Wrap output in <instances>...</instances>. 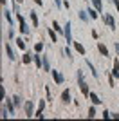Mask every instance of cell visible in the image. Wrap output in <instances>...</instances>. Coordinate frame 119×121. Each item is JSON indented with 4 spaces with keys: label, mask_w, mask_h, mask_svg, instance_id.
Listing matches in <instances>:
<instances>
[{
    "label": "cell",
    "mask_w": 119,
    "mask_h": 121,
    "mask_svg": "<svg viewBox=\"0 0 119 121\" xmlns=\"http://www.w3.org/2000/svg\"><path fill=\"white\" fill-rule=\"evenodd\" d=\"M79 20H81V22H89L90 15H87V11H79Z\"/></svg>",
    "instance_id": "cell-13"
},
{
    "label": "cell",
    "mask_w": 119,
    "mask_h": 121,
    "mask_svg": "<svg viewBox=\"0 0 119 121\" xmlns=\"http://www.w3.org/2000/svg\"><path fill=\"white\" fill-rule=\"evenodd\" d=\"M98 51H99V52H101L103 56H108V49H106L103 43H98Z\"/></svg>",
    "instance_id": "cell-15"
},
{
    "label": "cell",
    "mask_w": 119,
    "mask_h": 121,
    "mask_svg": "<svg viewBox=\"0 0 119 121\" xmlns=\"http://www.w3.org/2000/svg\"><path fill=\"white\" fill-rule=\"evenodd\" d=\"M31 20H33V25H34V27H38V16H36L34 11H31Z\"/></svg>",
    "instance_id": "cell-20"
},
{
    "label": "cell",
    "mask_w": 119,
    "mask_h": 121,
    "mask_svg": "<svg viewBox=\"0 0 119 121\" xmlns=\"http://www.w3.org/2000/svg\"><path fill=\"white\" fill-rule=\"evenodd\" d=\"M92 5L98 9V13H101V11H103V4H101V0H92Z\"/></svg>",
    "instance_id": "cell-14"
},
{
    "label": "cell",
    "mask_w": 119,
    "mask_h": 121,
    "mask_svg": "<svg viewBox=\"0 0 119 121\" xmlns=\"http://www.w3.org/2000/svg\"><path fill=\"white\" fill-rule=\"evenodd\" d=\"M87 65L90 67V71H92V74H94V78H98L99 74H98V71H96V67L92 65V61H90V60H87Z\"/></svg>",
    "instance_id": "cell-18"
},
{
    "label": "cell",
    "mask_w": 119,
    "mask_h": 121,
    "mask_svg": "<svg viewBox=\"0 0 119 121\" xmlns=\"http://www.w3.org/2000/svg\"><path fill=\"white\" fill-rule=\"evenodd\" d=\"M16 45H18L20 49H25V42H24V38H16Z\"/></svg>",
    "instance_id": "cell-22"
},
{
    "label": "cell",
    "mask_w": 119,
    "mask_h": 121,
    "mask_svg": "<svg viewBox=\"0 0 119 121\" xmlns=\"http://www.w3.org/2000/svg\"><path fill=\"white\" fill-rule=\"evenodd\" d=\"M52 27H54V31H56V33H65V29H61V27H60V24H58V22H52Z\"/></svg>",
    "instance_id": "cell-21"
},
{
    "label": "cell",
    "mask_w": 119,
    "mask_h": 121,
    "mask_svg": "<svg viewBox=\"0 0 119 121\" xmlns=\"http://www.w3.org/2000/svg\"><path fill=\"white\" fill-rule=\"evenodd\" d=\"M5 52H7V58H9L11 61L16 60V56H15V52H13V49L9 47V43H5Z\"/></svg>",
    "instance_id": "cell-8"
},
{
    "label": "cell",
    "mask_w": 119,
    "mask_h": 121,
    "mask_svg": "<svg viewBox=\"0 0 119 121\" xmlns=\"http://www.w3.org/2000/svg\"><path fill=\"white\" fill-rule=\"evenodd\" d=\"M61 101H63V103H70V91L69 89L61 92Z\"/></svg>",
    "instance_id": "cell-9"
},
{
    "label": "cell",
    "mask_w": 119,
    "mask_h": 121,
    "mask_svg": "<svg viewBox=\"0 0 119 121\" xmlns=\"http://www.w3.org/2000/svg\"><path fill=\"white\" fill-rule=\"evenodd\" d=\"M43 107H45V99H40V103H38V110L34 112V116H36V117H43V114H42V112H43Z\"/></svg>",
    "instance_id": "cell-6"
},
{
    "label": "cell",
    "mask_w": 119,
    "mask_h": 121,
    "mask_svg": "<svg viewBox=\"0 0 119 121\" xmlns=\"http://www.w3.org/2000/svg\"><path fill=\"white\" fill-rule=\"evenodd\" d=\"M13 36H15V31H13V27H9V33H7V38H9V40H13Z\"/></svg>",
    "instance_id": "cell-26"
},
{
    "label": "cell",
    "mask_w": 119,
    "mask_h": 121,
    "mask_svg": "<svg viewBox=\"0 0 119 121\" xmlns=\"http://www.w3.org/2000/svg\"><path fill=\"white\" fill-rule=\"evenodd\" d=\"M54 4H56V7H61V5H63V4H61V0H54Z\"/></svg>",
    "instance_id": "cell-31"
},
{
    "label": "cell",
    "mask_w": 119,
    "mask_h": 121,
    "mask_svg": "<svg viewBox=\"0 0 119 121\" xmlns=\"http://www.w3.org/2000/svg\"><path fill=\"white\" fill-rule=\"evenodd\" d=\"M90 101H92V103H94V105H101V99H99V96L98 94H94V92H90Z\"/></svg>",
    "instance_id": "cell-10"
},
{
    "label": "cell",
    "mask_w": 119,
    "mask_h": 121,
    "mask_svg": "<svg viewBox=\"0 0 119 121\" xmlns=\"http://www.w3.org/2000/svg\"><path fill=\"white\" fill-rule=\"evenodd\" d=\"M24 108H25V116H27V117L34 116V112H33V108H34V103H33V101H25Z\"/></svg>",
    "instance_id": "cell-4"
},
{
    "label": "cell",
    "mask_w": 119,
    "mask_h": 121,
    "mask_svg": "<svg viewBox=\"0 0 119 121\" xmlns=\"http://www.w3.org/2000/svg\"><path fill=\"white\" fill-rule=\"evenodd\" d=\"M49 36H51V38H52V43H54V42L58 40V38H56V35H54V33H52V29H49Z\"/></svg>",
    "instance_id": "cell-28"
},
{
    "label": "cell",
    "mask_w": 119,
    "mask_h": 121,
    "mask_svg": "<svg viewBox=\"0 0 119 121\" xmlns=\"http://www.w3.org/2000/svg\"><path fill=\"white\" fill-rule=\"evenodd\" d=\"M114 49H115V52H117V56H119V42H117V43L114 45Z\"/></svg>",
    "instance_id": "cell-32"
},
{
    "label": "cell",
    "mask_w": 119,
    "mask_h": 121,
    "mask_svg": "<svg viewBox=\"0 0 119 121\" xmlns=\"http://www.w3.org/2000/svg\"><path fill=\"white\" fill-rule=\"evenodd\" d=\"M16 18H18V22H20V33L27 36L31 31H29V27H27V24H25V18L22 16V13H16Z\"/></svg>",
    "instance_id": "cell-2"
},
{
    "label": "cell",
    "mask_w": 119,
    "mask_h": 121,
    "mask_svg": "<svg viewBox=\"0 0 119 121\" xmlns=\"http://www.w3.org/2000/svg\"><path fill=\"white\" fill-rule=\"evenodd\" d=\"M117 78H119V76H117Z\"/></svg>",
    "instance_id": "cell-35"
},
{
    "label": "cell",
    "mask_w": 119,
    "mask_h": 121,
    "mask_svg": "<svg viewBox=\"0 0 119 121\" xmlns=\"http://www.w3.org/2000/svg\"><path fill=\"white\" fill-rule=\"evenodd\" d=\"M34 4H38V5H42V4H43V2H42V0H34Z\"/></svg>",
    "instance_id": "cell-33"
},
{
    "label": "cell",
    "mask_w": 119,
    "mask_h": 121,
    "mask_svg": "<svg viewBox=\"0 0 119 121\" xmlns=\"http://www.w3.org/2000/svg\"><path fill=\"white\" fill-rule=\"evenodd\" d=\"M52 72V78H54V81H56V85H61V83H63V76L60 74L58 71H51Z\"/></svg>",
    "instance_id": "cell-7"
},
{
    "label": "cell",
    "mask_w": 119,
    "mask_h": 121,
    "mask_svg": "<svg viewBox=\"0 0 119 121\" xmlns=\"http://www.w3.org/2000/svg\"><path fill=\"white\" fill-rule=\"evenodd\" d=\"M70 27H72V25H70V22H67V24H65V40H67V45H69V43H74V40H72V31H70Z\"/></svg>",
    "instance_id": "cell-3"
},
{
    "label": "cell",
    "mask_w": 119,
    "mask_h": 121,
    "mask_svg": "<svg viewBox=\"0 0 119 121\" xmlns=\"http://www.w3.org/2000/svg\"><path fill=\"white\" fill-rule=\"evenodd\" d=\"M96 11H98L96 7H89V9H87V13L90 15V18H98V13H96Z\"/></svg>",
    "instance_id": "cell-17"
},
{
    "label": "cell",
    "mask_w": 119,
    "mask_h": 121,
    "mask_svg": "<svg viewBox=\"0 0 119 121\" xmlns=\"http://www.w3.org/2000/svg\"><path fill=\"white\" fill-rule=\"evenodd\" d=\"M72 45H74V49L78 51V52H79V54H81V56H85V47L81 45V43H78V42H74Z\"/></svg>",
    "instance_id": "cell-12"
},
{
    "label": "cell",
    "mask_w": 119,
    "mask_h": 121,
    "mask_svg": "<svg viewBox=\"0 0 119 121\" xmlns=\"http://www.w3.org/2000/svg\"><path fill=\"white\" fill-rule=\"evenodd\" d=\"M110 2L115 5V9H117V13H119V0H110Z\"/></svg>",
    "instance_id": "cell-29"
},
{
    "label": "cell",
    "mask_w": 119,
    "mask_h": 121,
    "mask_svg": "<svg viewBox=\"0 0 119 121\" xmlns=\"http://www.w3.org/2000/svg\"><path fill=\"white\" fill-rule=\"evenodd\" d=\"M43 69L45 71H51V63H49V56L47 54L43 56Z\"/></svg>",
    "instance_id": "cell-16"
},
{
    "label": "cell",
    "mask_w": 119,
    "mask_h": 121,
    "mask_svg": "<svg viewBox=\"0 0 119 121\" xmlns=\"http://www.w3.org/2000/svg\"><path fill=\"white\" fill-rule=\"evenodd\" d=\"M15 2H16V4H22V2H24V0H15Z\"/></svg>",
    "instance_id": "cell-34"
},
{
    "label": "cell",
    "mask_w": 119,
    "mask_h": 121,
    "mask_svg": "<svg viewBox=\"0 0 119 121\" xmlns=\"http://www.w3.org/2000/svg\"><path fill=\"white\" fill-rule=\"evenodd\" d=\"M40 51H43V43H42V42H38L34 45V52H40Z\"/></svg>",
    "instance_id": "cell-24"
},
{
    "label": "cell",
    "mask_w": 119,
    "mask_h": 121,
    "mask_svg": "<svg viewBox=\"0 0 119 121\" xmlns=\"http://www.w3.org/2000/svg\"><path fill=\"white\" fill-rule=\"evenodd\" d=\"M31 60H34V58H31L29 52H25L24 54V63H31Z\"/></svg>",
    "instance_id": "cell-23"
},
{
    "label": "cell",
    "mask_w": 119,
    "mask_h": 121,
    "mask_svg": "<svg viewBox=\"0 0 119 121\" xmlns=\"http://www.w3.org/2000/svg\"><path fill=\"white\" fill-rule=\"evenodd\" d=\"M4 16L7 18V22H9V27H13V18H11V15H9V9H4Z\"/></svg>",
    "instance_id": "cell-19"
},
{
    "label": "cell",
    "mask_w": 119,
    "mask_h": 121,
    "mask_svg": "<svg viewBox=\"0 0 119 121\" xmlns=\"http://www.w3.org/2000/svg\"><path fill=\"white\" fill-rule=\"evenodd\" d=\"M103 20H105L106 25H110V29H112V31L115 29V20H114V16H112V15H103Z\"/></svg>",
    "instance_id": "cell-5"
},
{
    "label": "cell",
    "mask_w": 119,
    "mask_h": 121,
    "mask_svg": "<svg viewBox=\"0 0 119 121\" xmlns=\"http://www.w3.org/2000/svg\"><path fill=\"white\" fill-rule=\"evenodd\" d=\"M13 103H15V101H13ZM13 103L5 98V107H7V110H9V116H13V114H15V107H13Z\"/></svg>",
    "instance_id": "cell-11"
},
{
    "label": "cell",
    "mask_w": 119,
    "mask_h": 121,
    "mask_svg": "<svg viewBox=\"0 0 119 121\" xmlns=\"http://www.w3.org/2000/svg\"><path fill=\"white\" fill-rule=\"evenodd\" d=\"M78 81H79V89H81V92H83V96L85 98L90 96L89 87H87V83H85V80H83V72H81V71H78Z\"/></svg>",
    "instance_id": "cell-1"
},
{
    "label": "cell",
    "mask_w": 119,
    "mask_h": 121,
    "mask_svg": "<svg viewBox=\"0 0 119 121\" xmlns=\"http://www.w3.org/2000/svg\"><path fill=\"white\" fill-rule=\"evenodd\" d=\"M96 116V108L94 107H90V110H89V117H94Z\"/></svg>",
    "instance_id": "cell-27"
},
{
    "label": "cell",
    "mask_w": 119,
    "mask_h": 121,
    "mask_svg": "<svg viewBox=\"0 0 119 121\" xmlns=\"http://www.w3.org/2000/svg\"><path fill=\"white\" fill-rule=\"evenodd\" d=\"M13 101H15V105H16V107L22 105V98H20V96H15V98H13Z\"/></svg>",
    "instance_id": "cell-25"
},
{
    "label": "cell",
    "mask_w": 119,
    "mask_h": 121,
    "mask_svg": "<svg viewBox=\"0 0 119 121\" xmlns=\"http://www.w3.org/2000/svg\"><path fill=\"white\" fill-rule=\"evenodd\" d=\"M110 116H112V114H110V112H108V110H105V112H103V117H105V119H108V117H110Z\"/></svg>",
    "instance_id": "cell-30"
}]
</instances>
